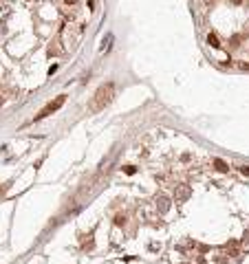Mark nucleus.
Here are the masks:
<instances>
[{
  "mask_svg": "<svg viewBox=\"0 0 249 264\" xmlns=\"http://www.w3.org/2000/svg\"><path fill=\"white\" fill-rule=\"evenodd\" d=\"M64 101H66V97L64 95H60V97H55L53 101H48L38 114H35V121H40V119H44V117H48V114H53V112H58L62 106H64Z\"/></svg>",
  "mask_w": 249,
  "mask_h": 264,
  "instance_id": "nucleus-2",
  "label": "nucleus"
},
{
  "mask_svg": "<svg viewBox=\"0 0 249 264\" xmlns=\"http://www.w3.org/2000/svg\"><path fill=\"white\" fill-rule=\"evenodd\" d=\"M113 95H115V84L113 82H108V84H102L97 88V92H95V101H93V110L97 112V110H102V108H106L110 101H113Z\"/></svg>",
  "mask_w": 249,
  "mask_h": 264,
  "instance_id": "nucleus-1",
  "label": "nucleus"
},
{
  "mask_svg": "<svg viewBox=\"0 0 249 264\" xmlns=\"http://www.w3.org/2000/svg\"><path fill=\"white\" fill-rule=\"evenodd\" d=\"M11 187V183H2V185H0V200H2L5 198V194H7V189Z\"/></svg>",
  "mask_w": 249,
  "mask_h": 264,
  "instance_id": "nucleus-7",
  "label": "nucleus"
},
{
  "mask_svg": "<svg viewBox=\"0 0 249 264\" xmlns=\"http://www.w3.org/2000/svg\"><path fill=\"white\" fill-rule=\"evenodd\" d=\"M187 194H190V189H187V187H183L179 194H174V198H177V200H183V198H187Z\"/></svg>",
  "mask_w": 249,
  "mask_h": 264,
  "instance_id": "nucleus-6",
  "label": "nucleus"
},
{
  "mask_svg": "<svg viewBox=\"0 0 249 264\" xmlns=\"http://www.w3.org/2000/svg\"><path fill=\"white\" fill-rule=\"evenodd\" d=\"M207 44H210V46H214V49H218V46H220V44H218V38H216V35H212V33L207 35Z\"/></svg>",
  "mask_w": 249,
  "mask_h": 264,
  "instance_id": "nucleus-5",
  "label": "nucleus"
},
{
  "mask_svg": "<svg viewBox=\"0 0 249 264\" xmlns=\"http://www.w3.org/2000/svg\"><path fill=\"white\" fill-rule=\"evenodd\" d=\"M115 225H117V227H121V225H126V216H121V213H117V216H115Z\"/></svg>",
  "mask_w": 249,
  "mask_h": 264,
  "instance_id": "nucleus-8",
  "label": "nucleus"
},
{
  "mask_svg": "<svg viewBox=\"0 0 249 264\" xmlns=\"http://www.w3.org/2000/svg\"><path fill=\"white\" fill-rule=\"evenodd\" d=\"M157 209H159L161 213H165V211L170 209V200H168L165 196H159V198H157Z\"/></svg>",
  "mask_w": 249,
  "mask_h": 264,
  "instance_id": "nucleus-3",
  "label": "nucleus"
},
{
  "mask_svg": "<svg viewBox=\"0 0 249 264\" xmlns=\"http://www.w3.org/2000/svg\"><path fill=\"white\" fill-rule=\"evenodd\" d=\"M135 172H137V167H132V165L126 167V174H135Z\"/></svg>",
  "mask_w": 249,
  "mask_h": 264,
  "instance_id": "nucleus-10",
  "label": "nucleus"
},
{
  "mask_svg": "<svg viewBox=\"0 0 249 264\" xmlns=\"http://www.w3.org/2000/svg\"><path fill=\"white\" fill-rule=\"evenodd\" d=\"M214 165H216V170H218V172H227V170H229L227 163H225V161H220V159H214Z\"/></svg>",
  "mask_w": 249,
  "mask_h": 264,
  "instance_id": "nucleus-4",
  "label": "nucleus"
},
{
  "mask_svg": "<svg viewBox=\"0 0 249 264\" xmlns=\"http://www.w3.org/2000/svg\"><path fill=\"white\" fill-rule=\"evenodd\" d=\"M77 2V0H66V5H75Z\"/></svg>",
  "mask_w": 249,
  "mask_h": 264,
  "instance_id": "nucleus-12",
  "label": "nucleus"
},
{
  "mask_svg": "<svg viewBox=\"0 0 249 264\" xmlns=\"http://www.w3.org/2000/svg\"><path fill=\"white\" fill-rule=\"evenodd\" d=\"M240 172H242L245 176H249V165H242V167H240Z\"/></svg>",
  "mask_w": 249,
  "mask_h": 264,
  "instance_id": "nucleus-11",
  "label": "nucleus"
},
{
  "mask_svg": "<svg viewBox=\"0 0 249 264\" xmlns=\"http://www.w3.org/2000/svg\"><path fill=\"white\" fill-rule=\"evenodd\" d=\"M110 42H113V33H108V35L104 38V46H102V49H108V46H110Z\"/></svg>",
  "mask_w": 249,
  "mask_h": 264,
  "instance_id": "nucleus-9",
  "label": "nucleus"
}]
</instances>
